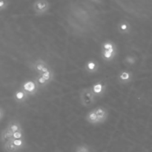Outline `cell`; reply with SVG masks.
Instances as JSON below:
<instances>
[{
    "label": "cell",
    "mask_w": 152,
    "mask_h": 152,
    "mask_svg": "<svg viewBox=\"0 0 152 152\" xmlns=\"http://www.w3.org/2000/svg\"><path fill=\"white\" fill-rule=\"evenodd\" d=\"M117 53V48L113 41L106 40L101 45L102 59L107 63L111 62Z\"/></svg>",
    "instance_id": "obj_1"
},
{
    "label": "cell",
    "mask_w": 152,
    "mask_h": 152,
    "mask_svg": "<svg viewBox=\"0 0 152 152\" xmlns=\"http://www.w3.org/2000/svg\"><path fill=\"white\" fill-rule=\"evenodd\" d=\"M97 97L93 93L91 88H85L82 89L79 92V100L82 106L87 108L96 102Z\"/></svg>",
    "instance_id": "obj_2"
},
{
    "label": "cell",
    "mask_w": 152,
    "mask_h": 152,
    "mask_svg": "<svg viewBox=\"0 0 152 152\" xmlns=\"http://www.w3.org/2000/svg\"><path fill=\"white\" fill-rule=\"evenodd\" d=\"M32 8L36 15L42 16L48 12V11L51 8V4L48 1L39 0L33 3Z\"/></svg>",
    "instance_id": "obj_3"
},
{
    "label": "cell",
    "mask_w": 152,
    "mask_h": 152,
    "mask_svg": "<svg viewBox=\"0 0 152 152\" xmlns=\"http://www.w3.org/2000/svg\"><path fill=\"white\" fill-rule=\"evenodd\" d=\"M21 89L25 92L29 97L36 95L39 90L38 86L35 83L34 80H27L24 82L21 86Z\"/></svg>",
    "instance_id": "obj_4"
},
{
    "label": "cell",
    "mask_w": 152,
    "mask_h": 152,
    "mask_svg": "<svg viewBox=\"0 0 152 152\" xmlns=\"http://www.w3.org/2000/svg\"><path fill=\"white\" fill-rule=\"evenodd\" d=\"M29 68L34 72L37 73L38 74H41L43 71H45L47 68H48L50 65L47 63L45 60L39 59L34 62H31L28 63Z\"/></svg>",
    "instance_id": "obj_5"
},
{
    "label": "cell",
    "mask_w": 152,
    "mask_h": 152,
    "mask_svg": "<svg viewBox=\"0 0 152 152\" xmlns=\"http://www.w3.org/2000/svg\"><path fill=\"white\" fill-rule=\"evenodd\" d=\"M90 88L97 99L102 98V97L105 96L106 92V85L102 82H97L94 83Z\"/></svg>",
    "instance_id": "obj_6"
},
{
    "label": "cell",
    "mask_w": 152,
    "mask_h": 152,
    "mask_svg": "<svg viewBox=\"0 0 152 152\" xmlns=\"http://www.w3.org/2000/svg\"><path fill=\"white\" fill-rule=\"evenodd\" d=\"M94 110L95 113L97 114L99 125L104 123L108 119L109 113H108V111L107 108H105L103 106H98V107L95 108Z\"/></svg>",
    "instance_id": "obj_7"
},
{
    "label": "cell",
    "mask_w": 152,
    "mask_h": 152,
    "mask_svg": "<svg viewBox=\"0 0 152 152\" xmlns=\"http://www.w3.org/2000/svg\"><path fill=\"white\" fill-rule=\"evenodd\" d=\"M117 80L122 85L129 84L133 80V74L128 71H122L118 74Z\"/></svg>",
    "instance_id": "obj_8"
},
{
    "label": "cell",
    "mask_w": 152,
    "mask_h": 152,
    "mask_svg": "<svg viewBox=\"0 0 152 152\" xmlns=\"http://www.w3.org/2000/svg\"><path fill=\"white\" fill-rule=\"evenodd\" d=\"M131 30V24L126 20H122L117 25V31L121 34H129Z\"/></svg>",
    "instance_id": "obj_9"
},
{
    "label": "cell",
    "mask_w": 152,
    "mask_h": 152,
    "mask_svg": "<svg viewBox=\"0 0 152 152\" xmlns=\"http://www.w3.org/2000/svg\"><path fill=\"white\" fill-rule=\"evenodd\" d=\"M100 65L97 60L95 59H89L85 64V70L88 74H94L97 73L99 70Z\"/></svg>",
    "instance_id": "obj_10"
},
{
    "label": "cell",
    "mask_w": 152,
    "mask_h": 152,
    "mask_svg": "<svg viewBox=\"0 0 152 152\" xmlns=\"http://www.w3.org/2000/svg\"><path fill=\"white\" fill-rule=\"evenodd\" d=\"M28 98L29 97L27 95V94L21 88L17 90L13 94V99L18 103H24L27 101Z\"/></svg>",
    "instance_id": "obj_11"
},
{
    "label": "cell",
    "mask_w": 152,
    "mask_h": 152,
    "mask_svg": "<svg viewBox=\"0 0 152 152\" xmlns=\"http://www.w3.org/2000/svg\"><path fill=\"white\" fill-rule=\"evenodd\" d=\"M39 75H40L42 78H44L49 84H51V82H53V79H54V72L52 70L51 66H49L48 68H47L45 71H43Z\"/></svg>",
    "instance_id": "obj_12"
},
{
    "label": "cell",
    "mask_w": 152,
    "mask_h": 152,
    "mask_svg": "<svg viewBox=\"0 0 152 152\" xmlns=\"http://www.w3.org/2000/svg\"><path fill=\"white\" fill-rule=\"evenodd\" d=\"M85 120L90 123L91 125H94V126H96V125H99V123H98V119H97V114L95 113L94 110H91L88 111L86 116H85Z\"/></svg>",
    "instance_id": "obj_13"
},
{
    "label": "cell",
    "mask_w": 152,
    "mask_h": 152,
    "mask_svg": "<svg viewBox=\"0 0 152 152\" xmlns=\"http://www.w3.org/2000/svg\"><path fill=\"white\" fill-rule=\"evenodd\" d=\"M13 133L9 131L7 128H5V129H3L1 132V136H0V139L1 141L4 143L12 140L13 139Z\"/></svg>",
    "instance_id": "obj_14"
},
{
    "label": "cell",
    "mask_w": 152,
    "mask_h": 152,
    "mask_svg": "<svg viewBox=\"0 0 152 152\" xmlns=\"http://www.w3.org/2000/svg\"><path fill=\"white\" fill-rule=\"evenodd\" d=\"M9 131H11L12 133H15L16 131H21L22 130V125L21 123L17 121V120H12L11 121L8 126L6 127Z\"/></svg>",
    "instance_id": "obj_15"
},
{
    "label": "cell",
    "mask_w": 152,
    "mask_h": 152,
    "mask_svg": "<svg viewBox=\"0 0 152 152\" xmlns=\"http://www.w3.org/2000/svg\"><path fill=\"white\" fill-rule=\"evenodd\" d=\"M4 150L6 152H19V149L13 144V141L10 140L3 144Z\"/></svg>",
    "instance_id": "obj_16"
},
{
    "label": "cell",
    "mask_w": 152,
    "mask_h": 152,
    "mask_svg": "<svg viewBox=\"0 0 152 152\" xmlns=\"http://www.w3.org/2000/svg\"><path fill=\"white\" fill-rule=\"evenodd\" d=\"M34 82H35V83L37 84V85L38 86L39 89L45 88V87H47L48 85H50L44 78H42V76H40V75H39V74L35 77Z\"/></svg>",
    "instance_id": "obj_17"
},
{
    "label": "cell",
    "mask_w": 152,
    "mask_h": 152,
    "mask_svg": "<svg viewBox=\"0 0 152 152\" xmlns=\"http://www.w3.org/2000/svg\"><path fill=\"white\" fill-rule=\"evenodd\" d=\"M13 144L19 149V151H23L24 149H25L27 147V142H26L25 138V139H12Z\"/></svg>",
    "instance_id": "obj_18"
},
{
    "label": "cell",
    "mask_w": 152,
    "mask_h": 152,
    "mask_svg": "<svg viewBox=\"0 0 152 152\" xmlns=\"http://www.w3.org/2000/svg\"><path fill=\"white\" fill-rule=\"evenodd\" d=\"M75 152H91V149L88 145L82 144L76 146Z\"/></svg>",
    "instance_id": "obj_19"
},
{
    "label": "cell",
    "mask_w": 152,
    "mask_h": 152,
    "mask_svg": "<svg viewBox=\"0 0 152 152\" xmlns=\"http://www.w3.org/2000/svg\"><path fill=\"white\" fill-rule=\"evenodd\" d=\"M25 139V133L23 129L19 131H16L15 133H13V139Z\"/></svg>",
    "instance_id": "obj_20"
},
{
    "label": "cell",
    "mask_w": 152,
    "mask_h": 152,
    "mask_svg": "<svg viewBox=\"0 0 152 152\" xmlns=\"http://www.w3.org/2000/svg\"><path fill=\"white\" fill-rule=\"evenodd\" d=\"M8 6V2L3 1V0L0 1V11L4 10V9H5Z\"/></svg>",
    "instance_id": "obj_21"
},
{
    "label": "cell",
    "mask_w": 152,
    "mask_h": 152,
    "mask_svg": "<svg viewBox=\"0 0 152 152\" xmlns=\"http://www.w3.org/2000/svg\"><path fill=\"white\" fill-rule=\"evenodd\" d=\"M4 116V111L0 108V120L3 118Z\"/></svg>",
    "instance_id": "obj_22"
}]
</instances>
